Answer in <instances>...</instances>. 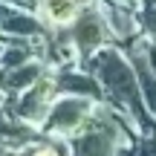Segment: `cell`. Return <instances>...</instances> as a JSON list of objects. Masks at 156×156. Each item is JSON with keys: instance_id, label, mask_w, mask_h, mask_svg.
<instances>
[{"instance_id": "6da1fadb", "label": "cell", "mask_w": 156, "mask_h": 156, "mask_svg": "<svg viewBox=\"0 0 156 156\" xmlns=\"http://www.w3.org/2000/svg\"><path fill=\"white\" fill-rule=\"evenodd\" d=\"M84 69L93 73L101 84V93L110 101L113 110H119L122 116H127L142 133H151L156 127L153 116L147 113L145 95L139 87V75H136L130 58L116 46H101L93 58L84 61Z\"/></svg>"}, {"instance_id": "7a4b0ae2", "label": "cell", "mask_w": 156, "mask_h": 156, "mask_svg": "<svg viewBox=\"0 0 156 156\" xmlns=\"http://www.w3.org/2000/svg\"><path fill=\"white\" fill-rule=\"evenodd\" d=\"M67 35H69V44H73L75 55L81 58V64L87 61V58H93L101 46H107V41H110V29H107L104 15H101L98 0L90 3V6H84L81 15L75 17V23L67 29Z\"/></svg>"}, {"instance_id": "3957f363", "label": "cell", "mask_w": 156, "mask_h": 156, "mask_svg": "<svg viewBox=\"0 0 156 156\" xmlns=\"http://www.w3.org/2000/svg\"><path fill=\"white\" fill-rule=\"evenodd\" d=\"M55 98H58L55 69L49 67L38 81L32 84V87L23 90L20 95H15V101L6 104V107H9V113H12V116H17L20 122L38 127V124H44V119H46V113H49V107H52V101H55Z\"/></svg>"}, {"instance_id": "277c9868", "label": "cell", "mask_w": 156, "mask_h": 156, "mask_svg": "<svg viewBox=\"0 0 156 156\" xmlns=\"http://www.w3.org/2000/svg\"><path fill=\"white\" fill-rule=\"evenodd\" d=\"M98 101L90 98H78V95H58L52 101L49 113H46L44 124H41V133L44 136H55V139H69L84 122L93 113V107Z\"/></svg>"}, {"instance_id": "5b68a950", "label": "cell", "mask_w": 156, "mask_h": 156, "mask_svg": "<svg viewBox=\"0 0 156 156\" xmlns=\"http://www.w3.org/2000/svg\"><path fill=\"white\" fill-rule=\"evenodd\" d=\"M55 87L58 95H78V98H90V101H104V93H101L98 78L87 69L78 67H58L55 69Z\"/></svg>"}, {"instance_id": "8992f818", "label": "cell", "mask_w": 156, "mask_h": 156, "mask_svg": "<svg viewBox=\"0 0 156 156\" xmlns=\"http://www.w3.org/2000/svg\"><path fill=\"white\" fill-rule=\"evenodd\" d=\"M41 139V130L35 124L20 122L17 116H12L9 107L0 104V151H26L32 142Z\"/></svg>"}, {"instance_id": "52a82bcc", "label": "cell", "mask_w": 156, "mask_h": 156, "mask_svg": "<svg viewBox=\"0 0 156 156\" xmlns=\"http://www.w3.org/2000/svg\"><path fill=\"white\" fill-rule=\"evenodd\" d=\"M84 6L78 0H35V15L46 29H69Z\"/></svg>"}, {"instance_id": "ba28073f", "label": "cell", "mask_w": 156, "mask_h": 156, "mask_svg": "<svg viewBox=\"0 0 156 156\" xmlns=\"http://www.w3.org/2000/svg\"><path fill=\"white\" fill-rule=\"evenodd\" d=\"M46 69H49V64L41 61V58H35V61H29V64H20V67H15V69L0 73V95H3V98L20 95L23 90H29Z\"/></svg>"}, {"instance_id": "9c48e42d", "label": "cell", "mask_w": 156, "mask_h": 156, "mask_svg": "<svg viewBox=\"0 0 156 156\" xmlns=\"http://www.w3.org/2000/svg\"><path fill=\"white\" fill-rule=\"evenodd\" d=\"M0 35H6L9 41H35V38H44L46 35V26L41 23L38 15L26 9H9L0 23Z\"/></svg>"}, {"instance_id": "30bf717a", "label": "cell", "mask_w": 156, "mask_h": 156, "mask_svg": "<svg viewBox=\"0 0 156 156\" xmlns=\"http://www.w3.org/2000/svg\"><path fill=\"white\" fill-rule=\"evenodd\" d=\"M20 156H69V147H67L64 139H55V136H44L41 133V139L32 142L26 151H20Z\"/></svg>"}, {"instance_id": "8fae6325", "label": "cell", "mask_w": 156, "mask_h": 156, "mask_svg": "<svg viewBox=\"0 0 156 156\" xmlns=\"http://www.w3.org/2000/svg\"><path fill=\"white\" fill-rule=\"evenodd\" d=\"M136 20H139V29L145 32L147 44L156 46V0H139Z\"/></svg>"}, {"instance_id": "7c38bea8", "label": "cell", "mask_w": 156, "mask_h": 156, "mask_svg": "<svg viewBox=\"0 0 156 156\" xmlns=\"http://www.w3.org/2000/svg\"><path fill=\"white\" fill-rule=\"evenodd\" d=\"M127 156H156V136H145L136 145H130Z\"/></svg>"}, {"instance_id": "4fadbf2b", "label": "cell", "mask_w": 156, "mask_h": 156, "mask_svg": "<svg viewBox=\"0 0 156 156\" xmlns=\"http://www.w3.org/2000/svg\"><path fill=\"white\" fill-rule=\"evenodd\" d=\"M145 55H147V64H151V69L156 73V46H153V44H145Z\"/></svg>"}, {"instance_id": "5bb4252c", "label": "cell", "mask_w": 156, "mask_h": 156, "mask_svg": "<svg viewBox=\"0 0 156 156\" xmlns=\"http://www.w3.org/2000/svg\"><path fill=\"white\" fill-rule=\"evenodd\" d=\"M0 156H20L17 151H0Z\"/></svg>"}, {"instance_id": "9a60e30c", "label": "cell", "mask_w": 156, "mask_h": 156, "mask_svg": "<svg viewBox=\"0 0 156 156\" xmlns=\"http://www.w3.org/2000/svg\"><path fill=\"white\" fill-rule=\"evenodd\" d=\"M6 12H9V9H6V6L0 3V23H3V17H6Z\"/></svg>"}, {"instance_id": "2e32d148", "label": "cell", "mask_w": 156, "mask_h": 156, "mask_svg": "<svg viewBox=\"0 0 156 156\" xmlns=\"http://www.w3.org/2000/svg\"><path fill=\"white\" fill-rule=\"evenodd\" d=\"M116 3H124V6H133V3H139V0H116Z\"/></svg>"}]
</instances>
